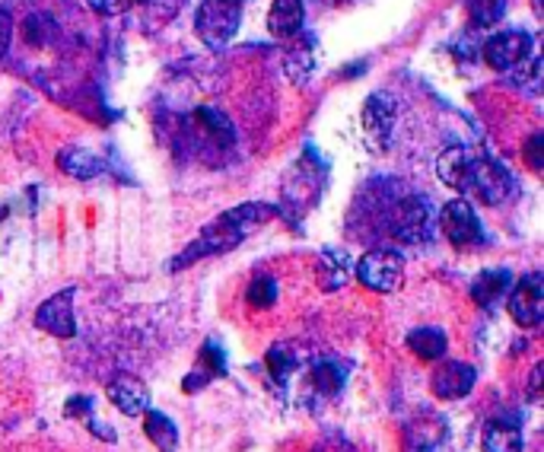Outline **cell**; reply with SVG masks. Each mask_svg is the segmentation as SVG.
I'll use <instances>...</instances> for the list:
<instances>
[{"mask_svg":"<svg viewBox=\"0 0 544 452\" xmlns=\"http://www.w3.org/2000/svg\"><path fill=\"white\" fill-rule=\"evenodd\" d=\"M446 347H449V341H446L443 328L424 325L407 334V351L417 354L420 360H439L446 354Z\"/></svg>","mask_w":544,"mask_h":452,"instance_id":"obj_20","label":"cell"},{"mask_svg":"<svg viewBox=\"0 0 544 452\" xmlns=\"http://www.w3.org/2000/svg\"><path fill=\"white\" fill-rule=\"evenodd\" d=\"M468 159H471V150H468V147H458V144L439 153V159H436L439 182L449 185V189H456V191H462L465 172H468Z\"/></svg>","mask_w":544,"mask_h":452,"instance_id":"obj_17","label":"cell"},{"mask_svg":"<svg viewBox=\"0 0 544 452\" xmlns=\"http://www.w3.org/2000/svg\"><path fill=\"white\" fill-rule=\"evenodd\" d=\"M57 26L51 16H45V13H32L29 19H26V42L29 45H48L51 38H55Z\"/></svg>","mask_w":544,"mask_h":452,"instance_id":"obj_26","label":"cell"},{"mask_svg":"<svg viewBox=\"0 0 544 452\" xmlns=\"http://www.w3.org/2000/svg\"><path fill=\"white\" fill-rule=\"evenodd\" d=\"M519 74L513 77V83L519 89H526V93H539V80H541V61H539V55H532L526 64H519Z\"/></svg>","mask_w":544,"mask_h":452,"instance_id":"obj_28","label":"cell"},{"mask_svg":"<svg viewBox=\"0 0 544 452\" xmlns=\"http://www.w3.org/2000/svg\"><path fill=\"white\" fill-rule=\"evenodd\" d=\"M108 402H112L121 415L138 417V415H144V411L150 408V392H147V385L140 383V379L118 376V379H112V383H108Z\"/></svg>","mask_w":544,"mask_h":452,"instance_id":"obj_12","label":"cell"},{"mask_svg":"<svg viewBox=\"0 0 544 452\" xmlns=\"http://www.w3.org/2000/svg\"><path fill=\"white\" fill-rule=\"evenodd\" d=\"M293 366H296V357H293V351H290V347L274 344L268 351V370H271V376H274V383H283Z\"/></svg>","mask_w":544,"mask_h":452,"instance_id":"obj_27","label":"cell"},{"mask_svg":"<svg viewBox=\"0 0 544 452\" xmlns=\"http://www.w3.org/2000/svg\"><path fill=\"white\" fill-rule=\"evenodd\" d=\"M468 13L477 29H490V26L500 23L503 13H507V0H468Z\"/></svg>","mask_w":544,"mask_h":452,"instance_id":"obj_24","label":"cell"},{"mask_svg":"<svg viewBox=\"0 0 544 452\" xmlns=\"http://www.w3.org/2000/svg\"><path fill=\"white\" fill-rule=\"evenodd\" d=\"M223 373H226V357H223V351H220V344L217 341H204V347H200V364L188 373L185 383H181V389L198 392L200 385L210 383V379H217V376H223Z\"/></svg>","mask_w":544,"mask_h":452,"instance_id":"obj_14","label":"cell"},{"mask_svg":"<svg viewBox=\"0 0 544 452\" xmlns=\"http://www.w3.org/2000/svg\"><path fill=\"white\" fill-rule=\"evenodd\" d=\"M436 230H443V236L456 249H475V245L488 242V232L465 198H452L449 204H443V211L436 214Z\"/></svg>","mask_w":544,"mask_h":452,"instance_id":"obj_5","label":"cell"},{"mask_svg":"<svg viewBox=\"0 0 544 452\" xmlns=\"http://www.w3.org/2000/svg\"><path fill=\"white\" fill-rule=\"evenodd\" d=\"M313 452H357V449H354V443H347L344 437H325V440L315 443Z\"/></svg>","mask_w":544,"mask_h":452,"instance_id":"obj_32","label":"cell"},{"mask_svg":"<svg viewBox=\"0 0 544 452\" xmlns=\"http://www.w3.org/2000/svg\"><path fill=\"white\" fill-rule=\"evenodd\" d=\"M401 271H405V258H401L398 252L375 249V252H366V255L360 258L357 268H354V274H357V281L363 283V287L375 290V293H388V290L398 287Z\"/></svg>","mask_w":544,"mask_h":452,"instance_id":"obj_7","label":"cell"},{"mask_svg":"<svg viewBox=\"0 0 544 452\" xmlns=\"http://www.w3.org/2000/svg\"><path fill=\"white\" fill-rule=\"evenodd\" d=\"M481 449L484 452H522L519 427H516L513 421H503V417H497V421H490L488 427H484Z\"/></svg>","mask_w":544,"mask_h":452,"instance_id":"obj_18","label":"cell"},{"mask_svg":"<svg viewBox=\"0 0 544 452\" xmlns=\"http://www.w3.org/2000/svg\"><path fill=\"white\" fill-rule=\"evenodd\" d=\"M395 128V102H388L385 93H373L363 106V134L369 138V144L375 150L388 144Z\"/></svg>","mask_w":544,"mask_h":452,"instance_id":"obj_11","label":"cell"},{"mask_svg":"<svg viewBox=\"0 0 544 452\" xmlns=\"http://www.w3.org/2000/svg\"><path fill=\"white\" fill-rule=\"evenodd\" d=\"M144 434L159 452H176L179 447V427L172 424L169 415H163V411L157 408L144 411Z\"/></svg>","mask_w":544,"mask_h":452,"instance_id":"obj_16","label":"cell"},{"mask_svg":"<svg viewBox=\"0 0 544 452\" xmlns=\"http://www.w3.org/2000/svg\"><path fill=\"white\" fill-rule=\"evenodd\" d=\"M277 214V208L271 204H242V208H232L226 214H220L217 221L207 226L191 245L172 262V271H181L185 264L200 262L204 255H217V252H230L236 242H242L255 226H262L264 221Z\"/></svg>","mask_w":544,"mask_h":452,"instance_id":"obj_1","label":"cell"},{"mask_svg":"<svg viewBox=\"0 0 544 452\" xmlns=\"http://www.w3.org/2000/svg\"><path fill=\"white\" fill-rule=\"evenodd\" d=\"M57 166L74 179H96L102 172V159H96L83 147H67L64 153H57Z\"/></svg>","mask_w":544,"mask_h":452,"instance_id":"obj_21","label":"cell"},{"mask_svg":"<svg viewBox=\"0 0 544 452\" xmlns=\"http://www.w3.org/2000/svg\"><path fill=\"white\" fill-rule=\"evenodd\" d=\"M539 383H541V366L532 370V385H529V398H539Z\"/></svg>","mask_w":544,"mask_h":452,"instance_id":"obj_34","label":"cell"},{"mask_svg":"<svg viewBox=\"0 0 544 452\" xmlns=\"http://www.w3.org/2000/svg\"><path fill=\"white\" fill-rule=\"evenodd\" d=\"M319 264H322V287L325 290H341L354 274L351 255L341 249H325L319 255Z\"/></svg>","mask_w":544,"mask_h":452,"instance_id":"obj_19","label":"cell"},{"mask_svg":"<svg viewBox=\"0 0 544 452\" xmlns=\"http://www.w3.org/2000/svg\"><path fill=\"white\" fill-rule=\"evenodd\" d=\"M10 38H13V16L6 6H0V61L10 51Z\"/></svg>","mask_w":544,"mask_h":452,"instance_id":"obj_31","label":"cell"},{"mask_svg":"<svg viewBox=\"0 0 544 452\" xmlns=\"http://www.w3.org/2000/svg\"><path fill=\"white\" fill-rule=\"evenodd\" d=\"M303 19H306L303 0H274L268 10V29L277 38H293L303 29Z\"/></svg>","mask_w":544,"mask_h":452,"instance_id":"obj_15","label":"cell"},{"mask_svg":"<svg viewBox=\"0 0 544 452\" xmlns=\"http://www.w3.org/2000/svg\"><path fill=\"white\" fill-rule=\"evenodd\" d=\"M522 157H526L529 170L532 172H541L544 170V134L535 131L532 138L526 140V147H522Z\"/></svg>","mask_w":544,"mask_h":452,"instance_id":"obj_29","label":"cell"},{"mask_svg":"<svg viewBox=\"0 0 544 452\" xmlns=\"http://www.w3.org/2000/svg\"><path fill=\"white\" fill-rule=\"evenodd\" d=\"M388 232L398 242L424 245L436 232V211L426 201V195H407L392 204L388 211Z\"/></svg>","mask_w":544,"mask_h":452,"instance_id":"obj_2","label":"cell"},{"mask_svg":"<svg viewBox=\"0 0 544 452\" xmlns=\"http://www.w3.org/2000/svg\"><path fill=\"white\" fill-rule=\"evenodd\" d=\"M245 300L255 309H271L277 303V281L271 274H258L245 290Z\"/></svg>","mask_w":544,"mask_h":452,"instance_id":"obj_25","label":"cell"},{"mask_svg":"<svg viewBox=\"0 0 544 452\" xmlns=\"http://www.w3.org/2000/svg\"><path fill=\"white\" fill-rule=\"evenodd\" d=\"M509 287H513V274L507 268H488L471 281L468 293L481 309H490L497 306V300H503L509 293Z\"/></svg>","mask_w":544,"mask_h":452,"instance_id":"obj_13","label":"cell"},{"mask_svg":"<svg viewBox=\"0 0 544 452\" xmlns=\"http://www.w3.org/2000/svg\"><path fill=\"white\" fill-rule=\"evenodd\" d=\"M509 315H513L519 325L535 328L544 319V277L539 271L526 274L519 283L509 287Z\"/></svg>","mask_w":544,"mask_h":452,"instance_id":"obj_8","label":"cell"},{"mask_svg":"<svg viewBox=\"0 0 544 452\" xmlns=\"http://www.w3.org/2000/svg\"><path fill=\"white\" fill-rule=\"evenodd\" d=\"M513 189H516L513 176H509V170L500 163V159L475 157V153H471L462 195L477 198V201H484V204H503L509 195H513Z\"/></svg>","mask_w":544,"mask_h":452,"instance_id":"obj_3","label":"cell"},{"mask_svg":"<svg viewBox=\"0 0 544 452\" xmlns=\"http://www.w3.org/2000/svg\"><path fill=\"white\" fill-rule=\"evenodd\" d=\"M535 55V38L526 29H503L484 42V61L494 70H516Z\"/></svg>","mask_w":544,"mask_h":452,"instance_id":"obj_6","label":"cell"},{"mask_svg":"<svg viewBox=\"0 0 544 452\" xmlns=\"http://www.w3.org/2000/svg\"><path fill=\"white\" fill-rule=\"evenodd\" d=\"M96 13H106V16H115V13H125L128 6L134 4H147V0H87Z\"/></svg>","mask_w":544,"mask_h":452,"instance_id":"obj_30","label":"cell"},{"mask_svg":"<svg viewBox=\"0 0 544 452\" xmlns=\"http://www.w3.org/2000/svg\"><path fill=\"white\" fill-rule=\"evenodd\" d=\"M242 23V0H200L194 13V32L204 45L220 48L239 32Z\"/></svg>","mask_w":544,"mask_h":452,"instance_id":"obj_4","label":"cell"},{"mask_svg":"<svg viewBox=\"0 0 544 452\" xmlns=\"http://www.w3.org/2000/svg\"><path fill=\"white\" fill-rule=\"evenodd\" d=\"M194 118H198L200 125H204V131L213 138V144L220 140V144L230 147L232 138H236V131H232L230 118H226L223 112H217V108H198V112H194Z\"/></svg>","mask_w":544,"mask_h":452,"instance_id":"obj_23","label":"cell"},{"mask_svg":"<svg viewBox=\"0 0 544 452\" xmlns=\"http://www.w3.org/2000/svg\"><path fill=\"white\" fill-rule=\"evenodd\" d=\"M475 366L458 364V360H446V364L436 366L433 373V396L443 398V402H452V398H465L471 389H475Z\"/></svg>","mask_w":544,"mask_h":452,"instance_id":"obj_10","label":"cell"},{"mask_svg":"<svg viewBox=\"0 0 544 452\" xmlns=\"http://www.w3.org/2000/svg\"><path fill=\"white\" fill-rule=\"evenodd\" d=\"M344 366L334 364V360H322V364H315L313 370V385L315 392H322V396H338L341 389H344Z\"/></svg>","mask_w":544,"mask_h":452,"instance_id":"obj_22","label":"cell"},{"mask_svg":"<svg viewBox=\"0 0 544 452\" xmlns=\"http://www.w3.org/2000/svg\"><path fill=\"white\" fill-rule=\"evenodd\" d=\"M74 287L61 290V293L48 296V300L38 306L36 313V325L42 332L55 334V338H74L77 334V322H74Z\"/></svg>","mask_w":544,"mask_h":452,"instance_id":"obj_9","label":"cell"},{"mask_svg":"<svg viewBox=\"0 0 544 452\" xmlns=\"http://www.w3.org/2000/svg\"><path fill=\"white\" fill-rule=\"evenodd\" d=\"M93 411V398H83V396H77V398H70V405H67V415L70 417H77V415H89Z\"/></svg>","mask_w":544,"mask_h":452,"instance_id":"obj_33","label":"cell"}]
</instances>
